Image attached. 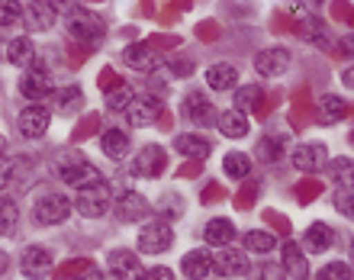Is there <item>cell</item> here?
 I'll use <instances>...</instances> for the list:
<instances>
[{
  "instance_id": "cell-1",
  "label": "cell",
  "mask_w": 354,
  "mask_h": 280,
  "mask_svg": "<svg viewBox=\"0 0 354 280\" xmlns=\"http://www.w3.org/2000/svg\"><path fill=\"white\" fill-rule=\"evenodd\" d=\"M68 32H71V39H81L84 48H91L106 36V23H103V17L100 13H93V10L71 7L68 10Z\"/></svg>"
},
{
  "instance_id": "cell-2",
  "label": "cell",
  "mask_w": 354,
  "mask_h": 280,
  "mask_svg": "<svg viewBox=\"0 0 354 280\" xmlns=\"http://www.w3.org/2000/svg\"><path fill=\"white\" fill-rule=\"evenodd\" d=\"M58 174H62V180H68L71 187H77V190L103 184V174L93 168L84 155H62V161H58Z\"/></svg>"
},
{
  "instance_id": "cell-3",
  "label": "cell",
  "mask_w": 354,
  "mask_h": 280,
  "mask_svg": "<svg viewBox=\"0 0 354 280\" xmlns=\"http://www.w3.org/2000/svg\"><path fill=\"white\" fill-rule=\"evenodd\" d=\"M165 168H168V151L161 149V145H145L129 165L132 178H145V180L165 174Z\"/></svg>"
},
{
  "instance_id": "cell-4",
  "label": "cell",
  "mask_w": 354,
  "mask_h": 280,
  "mask_svg": "<svg viewBox=\"0 0 354 280\" xmlns=\"http://www.w3.org/2000/svg\"><path fill=\"white\" fill-rule=\"evenodd\" d=\"M171 245H174V232H171V225L165 223V219L149 223L139 232V252L142 254H165Z\"/></svg>"
},
{
  "instance_id": "cell-5",
  "label": "cell",
  "mask_w": 354,
  "mask_h": 280,
  "mask_svg": "<svg viewBox=\"0 0 354 280\" xmlns=\"http://www.w3.org/2000/svg\"><path fill=\"white\" fill-rule=\"evenodd\" d=\"M113 196H110V187L106 184H97V187H84V190H77V213L87 216V219H97V216H103L106 209H110Z\"/></svg>"
},
{
  "instance_id": "cell-6",
  "label": "cell",
  "mask_w": 354,
  "mask_h": 280,
  "mask_svg": "<svg viewBox=\"0 0 354 280\" xmlns=\"http://www.w3.org/2000/svg\"><path fill=\"white\" fill-rule=\"evenodd\" d=\"M32 216H36L39 225H58L71 216V203H68V196H62V194H46L36 203Z\"/></svg>"
},
{
  "instance_id": "cell-7",
  "label": "cell",
  "mask_w": 354,
  "mask_h": 280,
  "mask_svg": "<svg viewBox=\"0 0 354 280\" xmlns=\"http://www.w3.org/2000/svg\"><path fill=\"white\" fill-rule=\"evenodd\" d=\"M168 122V116H165V103L158 100V97H151V93H145V97H132L129 103V122L132 126H151V122Z\"/></svg>"
},
{
  "instance_id": "cell-8",
  "label": "cell",
  "mask_w": 354,
  "mask_h": 280,
  "mask_svg": "<svg viewBox=\"0 0 354 280\" xmlns=\"http://www.w3.org/2000/svg\"><path fill=\"white\" fill-rule=\"evenodd\" d=\"M19 91L26 93L29 100H42V97H48V93L55 91V87H52V75H48V68L42 65V62H36V58H32L29 75L19 81Z\"/></svg>"
},
{
  "instance_id": "cell-9",
  "label": "cell",
  "mask_w": 354,
  "mask_h": 280,
  "mask_svg": "<svg viewBox=\"0 0 354 280\" xmlns=\"http://www.w3.org/2000/svg\"><path fill=\"white\" fill-rule=\"evenodd\" d=\"M313 116H316L319 126H332L338 120H348L351 116V103L335 97V93H326V97H319L316 106H313Z\"/></svg>"
},
{
  "instance_id": "cell-10",
  "label": "cell",
  "mask_w": 354,
  "mask_h": 280,
  "mask_svg": "<svg viewBox=\"0 0 354 280\" xmlns=\"http://www.w3.org/2000/svg\"><path fill=\"white\" fill-rule=\"evenodd\" d=\"M106 264H110V271L116 280H142V261L139 254H132L129 248H116V252L106 254Z\"/></svg>"
},
{
  "instance_id": "cell-11",
  "label": "cell",
  "mask_w": 354,
  "mask_h": 280,
  "mask_svg": "<svg viewBox=\"0 0 354 280\" xmlns=\"http://www.w3.org/2000/svg\"><path fill=\"white\" fill-rule=\"evenodd\" d=\"M48 122H52L48 106H42V103L26 106V110L19 113V136H26V139H39V136H46Z\"/></svg>"
},
{
  "instance_id": "cell-12",
  "label": "cell",
  "mask_w": 354,
  "mask_h": 280,
  "mask_svg": "<svg viewBox=\"0 0 354 280\" xmlns=\"http://www.w3.org/2000/svg\"><path fill=\"white\" fill-rule=\"evenodd\" d=\"M287 68H290V52L280 46L264 48V52H258V58H254V71L261 77H277V75H283Z\"/></svg>"
},
{
  "instance_id": "cell-13",
  "label": "cell",
  "mask_w": 354,
  "mask_h": 280,
  "mask_svg": "<svg viewBox=\"0 0 354 280\" xmlns=\"http://www.w3.org/2000/svg\"><path fill=\"white\" fill-rule=\"evenodd\" d=\"M52 271H55V261H52V254H48L46 248L32 245V248H26V252H23V274H26L29 280L52 277Z\"/></svg>"
},
{
  "instance_id": "cell-14",
  "label": "cell",
  "mask_w": 354,
  "mask_h": 280,
  "mask_svg": "<svg viewBox=\"0 0 354 280\" xmlns=\"http://www.w3.org/2000/svg\"><path fill=\"white\" fill-rule=\"evenodd\" d=\"M290 161H293L299 171H309V174H313V171H319L328 161V151L322 142H306V145H297V149H293Z\"/></svg>"
},
{
  "instance_id": "cell-15",
  "label": "cell",
  "mask_w": 354,
  "mask_h": 280,
  "mask_svg": "<svg viewBox=\"0 0 354 280\" xmlns=\"http://www.w3.org/2000/svg\"><path fill=\"white\" fill-rule=\"evenodd\" d=\"M116 213H120L122 223H142L145 216L151 213V203L142 194H132V190H122L120 200H116Z\"/></svg>"
},
{
  "instance_id": "cell-16",
  "label": "cell",
  "mask_w": 354,
  "mask_h": 280,
  "mask_svg": "<svg viewBox=\"0 0 354 280\" xmlns=\"http://www.w3.org/2000/svg\"><path fill=\"white\" fill-rule=\"evenodd\" d=\"M213 271L219 277H245V274L252 271V264L245 258L242 252H235V248H223V252L213 258Z\"/></svg>"
},
{
  "instance_id": "cell-17",
  "label": "cell",
  "mask_w": 354,
  "mask_h": 280,
  "mask_svg": "<svg viewBox=\"0 0 354 280\" xmlns=\"http://www.w3.org/2000/svg\"><path fill=\"white\" fill-rule=\"evenodd\" d=\"M23 19H26L29 29H36V32H46V29L55 26L58 7H55V3H23Z\"/></svg>"
},
{
  "instance_id": "cell-18",
  "label": "cell",
  "mask_w": 354,
  "mask_h": 280,
  "mask_svg": "<svg viewBox=\"0 0 354 280\" xmlns=\"http://www.w3.org/2000/svg\"><path fill=\"white\" fill-rule=\"evenodd\" d=\"M216 106L209 100H206V93L194 91V93H187L184 97V116L187 120H194L196 126H209V122L216 120Z\"/></svg>"
},
{
  "instance_id": "cell-19",
  "label": "cell",
  "mask_w": 354,
  "mask_h": 280,
  "mask_svg": "<svg viewBox=\"0 0 354 280\" xmlns=\"http://www.w3.org/2000/svg\"><path fill=\"white\" fill-rule=\"evenodd\" d=\"M174 149L180 155H187L190 161H203L209 158V151H213V142L206 139V136H194V132H184V136H177L174 139Z\"/></svg>"
},
{
  "instance_id": "cell-20",
  "label": "cell",
  "mask_w": 354,
  "mask_h": 280,
  "mask_svg": "<svg viewBox=\"0 0 354 280\" xmlns=\"http://www.w3.org/2000/svg\"><path fill=\"white\" fill-rule=\"evenodd\" d=\"M122 62H126L132 71H151V68L158 65V55H155V48H151L149 42H136V46H126Z\"/></svg>"
},
{
  "instance_id": "cell-21",
  "label": "cell",
  "mask_w": 354,
  "mask_h": 280,
  "mask_svg": "<svg viewBox=\"0 0 354 280\" xmlns=\"http://www.w3.org/2000/svg\"><path fill=\"white\" fill-rule=\"evenodd\" d=\"M180 271H184V277H190V280H203V277H209V271H213V258H209V252H203V248L187 252L184 261H180Z\"/></svg>"
},
{
  "instance_id": "cell-22",
  "label": "cell",
  "mask_w": 354,
  "mask_h": 280,
  "mask_svg": "<svg viewBox=\"0 0 354 280\" xmlns=\"http://www.w3.org/2000/svg\"><path fill=\"white\" fill-rule=\"evenodd\" d=\"M280 271L287 274V277H293V280H303L309 274L306 258H303V252H299L297 242H283V264H280Z\"/></svg>"
},
{
  "instance_id": "cell-23",
  "label": "cell",
  "mask_w": 354,
  "mask_h": 280,
  "mask_svg": "<svg viewBox=\"0 0 354 280\" xmlns=\"http://www.w3.org/2000/svg\"><path fill=\"white\" fill-rule=\"evenodd\" d=\"M332 242H335V232H332V225H326V223H313L306 229V239H303L306 252H313V254L328 252V248H332Z\"/></svg>"
},
{
  "instance_id": "cell-24",
  "label": "cell",
  "mask_w": 354,
  "mask_h": 280,
  "mask_svg": "<svg viewBox=\"0 0 354 280\" xmlns=\"http://www.w3.org/2000/svg\"><path fill=\"white\" fill-rule=\"evenodd\" d=\"M100 145H103V155H106V158L122 161L126 158V151H129V136H126L122 129H106L103 132V139H100Z\"/></svg>"
},
{
  "instance_id": "cell-25",
  "label": "cell",
  "mask_w": 354,
  "mask_h": 280,
  "mask_svg": "<svg viewBox=\"0 0 354 280\" xmlns=\"http://www.w3.org/2000/svg\"><path fill=\"white\" fill-rule=\"evenodd\" d=\"M235 81H239V68L235 65H213L206 71V84L213 87V91H232Z\"/></svg>"
},
{
  "instance_id": "cell-26",
  "label": "cell",
  "mask_w": 354,
  "mask_h": 280,
  "mask_svg": "<svg viewBox=\"0 0 354 280\" xmlns=\"http://www.w3.org/2000/svg\"><path fill=\"white\" fill-rule=\"evenodd\" d=\"M283 151H287V136H280V132H270V136H264L258 142V158L268 161V165L283 158Z\"/></svg>"
},
{
  "instance_id": "cell-27",
  "label": "cell",
  "mask_w": 354,
  "mask_h": 280,
  "mask_svg": "<svg viewBox=\"0 0 354 280\" xmlns=\"http://www.w3.org/2000/svg\"><path fill=\"white\" fill-rule=\"evenodd\" d=\"M203 235H206V242H209V245L225 248V245L235 239V225L229 223V219H209V223H206V229H203Z\"/></svg>"
},
{
  "instance_id": "cell-28",
  "label": "cell",
  "mask_w": 354,
  "mask_h": 280,
  "mask_svg": "<svg viewBox=\"0 0 354 280\" xmlns=\"http://www.w3.org/2000/svg\"><path fill=\"white\" fill-rule=\"evenodd\" d=\"M219 129H223V136H229V139H245V136H248V120H245V113H239V110H225L223 116H219Z\"/></svg>"
},
{
  "instance_id": "cell-29",
  "label": "cell",
  "mask_w": 354,
  "mask_h": 280,
  "mask_svg": "<svg viewBox=\"0 0 354 280\" xmlns=\"http://www.w3.org/2000/svg\"><path fill=\"white\" fill-rule=\"evenodd\" d=\"M32 55H36V48H32L29 36L10 39V46H7V58H10V65H32Z\"/></svg>"
},
{
  "instance_id": "cell-30",
  "label": "cell",
  "mask_w": 354,
  "mask_h": 280,
  "mask_svg": "<svg viewBox=\"0 0 354 280\" xmlns=\"http://www.w3.org/2000/svg\"><path fill=\"white\" fill-rule=\"evenodd\" d=\"M223 168H225V174H229V178L242 180V178H248V174H252V158H248V155H242V151H229V155H225V161H223Z\"/></svg>"
},
{
  "instance_id": "cell-31",
  "label": "cell",
  "mask_w": 354,
  "mask_h": 280,
  "mask_svg": "<svg viewBox=\"0 0 354 280\" xmlns=\"http://www.w3.org/2000/svg\"><path fill=\"white\" fill-rule=\"evenodd\" d=\"M55 106H58L62 113H75V110H81V106H84V93H81V87H75V84L62 87V91L55 93Z\"/></svg>"
},
{
  "instance_id": "cell-32",
  "label": "cell",
  "mask_w": 354,
  "mask_h": 280,
  "mask_svg": "<svg viewBox=\"0 0 354 280\" xmlns=\"http://www.w3.org/2000/svg\"><path fill=\"white\" fill-rule=\"evenodd\" d=\"M19 223V209L10 196H0V235H10Z\"/></svg>"
},
{
  "instance_id": "cell-33",
  "label": "cell",
  "mask_w": 354,
  "mask_h": 280,
  "mask_svg": "<svg viewBox=\"0 0 354 280\" xmlns=\"http://www.w3.org/2000/svg\"><path fill=\"white\" fill-rule=\"evenodd\" d=\"M274 245H277V242H274V235H270L268 229H252V232H245V248H248V252L268 254Z\"/></svg>"
},
{
  "instance_id": "cell-34",
  "label": "cell",
  "mask_w": 354,
  "mask_h": 280,
  "mask_svg": "<svg viewBox=\"0 0 354 280\" xmlns=\"http://www.w3.org/2000/svg\"><path fill=\"white\" fill-rule=\"evenodd\" d=\"M293 194H297V200L303 206L306 203H313V200H319V196H322V180H316V178H303L297 184V190H293Z\"/></svg>"
},
{
  "instance_id": "cell-35",
  "label": "cell",
  "mask_w": 354,
  "mask_h": 280,
  "mask_svg": "<svg viewBox=\"0 0 354 280\" xmlns=\"http://www.w3.org/2000/svg\"><path fill=\"white\" fill-rule=\"evenodd\" d=\"M258 97H261V87H258V84L242 87V91L235 93V106H232V110H239V113L254 110V103H258Z\"/></svg>"
},
{
  "instance_id": "cell-36",
  "label": "cell",
  "mask_w": 354,
  "mask_h": 280,
  "mask_svg": "<svg viewBox=\"0 0 354 280\" xmlns=\"http://www.w3.org/2000/svg\"><path fill=\"white\" fill-rule=\"evenodd\" d=\"M258 194H261V184H258V180H248V184L235 194V209H252Z\"/></svg>"
},
{
  "instance_id": "cell-37",
  "label": "cell",
  "mask_w": 354,
  "mask_h": 280,
  "mask_svg": "<svg viewBox=\"0 0 354 280\" xmlns=\"http://www.w3.org/2000/svg\"><path fill=\"white\" fill-rule=\"evenodd\" d=\"M100 129V116H97V113H87L84 120L77 122L75 126V136H71V142H84V139H91L93 132Z\"/></svg>"
},
{
  "instance_id": "cell-38",
  "label": "cell",
  "mask_w": 354,
  "mask_h": 280,
  "mask_svg": "<svg viewBox=\"0 0 354 280\" xmlns=\"http://www.w3.org/2000/svg\"><path fill=\"white\" fill-rule=\"evenodd\" d=\"M19 19H23V3H13V0L0 3V29L17 26Z\"/></svg>"
},
{
  "instance_id": "cell-39",
  "label": "cell",
  "mask_w": 354,
  "mask_h": 280,
  "mask_svg": "<svg viewBox=\"0 0 354 280\" xmlns=\"http://www.w3.org/2000/svg\"><path fill=\"white\" fill-rule=\"evenodd\" d=\"M316 280H351V264L345 261H332L316 274Z\"/></svg>"
},
{
  "instance_id": "cell-40",
  "label": "cell",
  "mask_w": 354,
  "mask_h": 280,
  "mask_svg": "<svg viewBox=\"0 0 354 280\" xmlns=\"http://www.w3.org/2000/svg\"><path fill=\"white\" fill-rule=\"evenodd\" d=\"M264 223L270 225V229H274V232L277 235H283V239H290V232H293V225H290V219L287 216H280L277 209H264Z\"/></svg>"
},
{
  "instance_id": "cell-41",
  "label": "cell",
  "mask_w": 354,
  "mask_h": 280,
  "mask_svg": "<svg viewBox=\"0 0 354 280\" xmlns=\"http://www.w3.org/2000/svg\"><path fill=\"white\" fill-rule=\"evenodd\" d=\"M306 113H313V103H309V91L306 87H299L297 93H293V122L297 126H303V116Z\"/></svg>"
},
{
  "instance_id": "cell-42",
  "label": "cell",
  "mask_w": 354,
  "mask_h": 280,
  "mask_svg": "<svg viewBox=\"0 0 354 280\" xmlns=\"http://www.w3.org/2000/svg\"><path fill=\"white\" fill-rule=\"evenodd\" d=\"M97 84H100V91L110 97V93H116V91H122V77L113 71V68H103L100 71V77H97Z\"/></svg>"
},
{
  "instance_id": "cell-43",
  "label": "cell",
  "mask_w": 354,
  "mask_h": 280,
  "mask_svg": "<svg viewBox=\"0 0 354 280\" xmlns=\"http://www.w3.org/2000/svg\"><path fill=\"white\" fill-rule=\"evenodd\" d=\"M168 68H171V75L187 77V75H194V58H187V55H174V58H168Z\"/></svg>"
},
{
  "instance_id": "cell-44",
  "label": "cell",
  "mask_w": 354,
  "mask_h": 280,
  "mask_svg": "<svg viewBox=\"0 0 354 280\" xmlns=\"http://www.w3.org/2000/svg\"><path fill=\"white\" fill-rule=\"evenodd\" d=\"M200 200H203L206 206H209V203H223V200H225L223 184H219V180H209V184L203 187V194H200Z\"/></svg>"
},
{
  "instance_id": "cell-45",
  "label": "cell",
  "mask_w": 354,
  "mask_h": 280,
  "mask_svg": "<svg viewBox=\"0 0 354 280\" xmlns=\"http://www.w3.org/2000/svg\"><path fill=\"white\" fill-rule=\"evenodd\" d=\"M129 103H132V91H129V87H122V91H116V93H110V97H106V106H110V110H129Z\"/></svg>"
},
{
  "instance_id": "cell-46",
  "label": "cell",
  "mask_w": 354,
  "mask_h": 280,
  "mask_svg": "<svg viewBox=\"0 0 354 280\" xmlns=\"http://www.w3.org/2000/svg\"><path fill=\"white\" fill-rule=\"evenodd\" d=\"M196 36L203 39V42H216V39H219V23H216V19H203V23L196 26Z\"/></svg>"
},
{
  "instance_id": "cell-47",
  "label": "cell",
  "mask_w": 354,
  "mask_h": 280,
  "mask_svg": "<svg viewBox=\"0 0 354 280\" xmlns=\"http://www.w3.org/2000/svg\"><path fill=\"white\" fill-rule=\"evenodd\" d=\"M13 174H17V161H13V158H0V190L13 184Z\"/></svg>"
},
{
  "instance_id": "cell-48",
  "label": "cell",
  "mask_w": 354,
  "mask_h": 280,
  "mask_svg": "<svg viewBox=\"0 0 354 280\" xmlns=\"http://www.w3.org/2000/svg\"><path fill=\"white\" fill-rule=\"evenodd\" d=\"M335 174H342V187H351V158H338Z\"/></svg>"
},
{
  "instance_id": "cell-49",
  "label": "cell",
  "mask_w": 354,
  "mask_h": 280,
  "mask_svg": "<svg viewBox=\"0 0 354 280\" xmlns=\"http://www.w3.org/2000/svg\"><path fill=\"white\" fill-rule=\"evenodd\" d=\"M200 171H203V161H187V165L177 168V178H196Z\"/></svg>"
},
{
  "instance_id": "cell-50",
  "label": "cell",
  "mask_w": 354,
  "mask_h": 280,
  "mask_svg": "<svg viewBox=\"0 0 354 280\" xmlns=\"http://www.w3.org/2000/svg\"><path fill=\"white\" fill-rule=\"evenodd\" d=\"M161 213L168 216V219H177V216L184 213V206L177 203V196H168V200H165V206H161Z\"/></svg>"
},
{
  "instance_id": "cell-51",
  "label": "cell",
  "mask_w": 354,
  "mask_h": 280,
  "mask_svg": "<svg viewBox=\"0 0 354 280\" xmlns=\"http://www.w3.org/2000/svg\"><path fill=\"white\" fill-rule=\"evenodd\" d=\"M280 277H283V271H280L277 264H261V274L254 280H280Z\"/></svg>"
},
{
  "instance_id": "cell-52",
  "label": "cell",
  "mask_w": 354,
  "mask_h": 280,
  "mask_svg": "<svg viewBox=\"0 0 354 280\" xmlns=\"http://www.w3.org/2000/svg\"><path fill=\"white\" fill-rule=\"evenodd\" d=\"M87 52H91V48H77V46H68V55H71V68L84 65V62H87Z\"/></svg>"
},
{
  "instance_id": "cell-53",
  "label": "cell",
  "mask_w": 354,
  "mask_h": 280,
  "mask_svg": "<svg viewBox=\"0 0 354 280\" xmlns=\"http://www.w3.org/2000/svg\"><path fill=\"white\" fill-rule=\"evenodd\" d=\"M142 280H174V274L168 268H151V271L142 274Z\"/></svg>"
},
{
  "instance_id": "cell-54",
  "label": "cell",
  "mask_w": 354,
  "mask_h": 280,
  "mask_svg": "<svg viewBox=\"0 0 354 280\" xmlns=\"http://www.w3.org/2000/svg\"><path fill=\"white\" fill-rule=\"evenodd\" d=\"M335 206H342V213L351 216V187H342V200H335Z\"/></svg>"
},
{
  "instance_id": "cell-55",
  "label": "cell",
  "mask_w": 354,
  "mask_h": 280,
  "mask_svg": "<svg viewBox=\"0 0 354 280\" xmlns=\"http://www.w3.org/2000/svg\"><path fill=\"white\" fill-rule=\"evenodd\" d=\"M332 13H335V17H342V19H351V3H335V7H332Z\"/></svg>"
},
{
  "instance_id": "cell-56",
  "label": "cell",
  "mask_w": 354,
  "mask_h": 280,
  "mask_svg": "<svg viewBox=\"0 0 354 280\" xmlns=\"http://www.w3.org/2000/svg\"><path fill=\"white\" fill-rule=\"evenodd\" d=\"M3 274H7V254L0 252V277H3Z\"/></svg>"
},
{
  "instance_id": "cell-57",
  "label": "cell",
  "mask_w": 354,
  "mask_h": 280,
  "mask_svg": "<svg viewBox=\"0 0 354 280\" xmlns=\"http://www.w3.org/2000/svg\"><path fill=\"white\" fill-rule=\"evenodd\" d=\"M100 280H106V277H100ZM110 280H116V277H110Z\"/></svg>"
}]
</instances>
